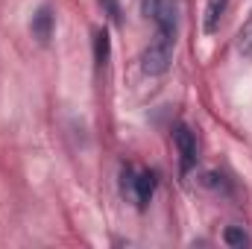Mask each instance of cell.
Masks as SVG:
<instances>
[{"label":"cell","mask_w":252,"mask_h":249,"mask_svg":"<svg viewBox=\"0 0 252 249\" xmlns=\"http://www.w3.org/2000/svg\"><path fill=\"white\" fill-rule=\"evenodd\" d=\"M170 59H173V41L158 38L141 53V70L150 73V76H158V73H164L170 67Z\"/></svg>","instance_id":"7a4b0ae2"},{"label":"cell","mask_w":252,"mask_h":249,"mask_svg":"<svg viewBox=\"0 0 252 249\" xmlns=\"http://www.w3.org/2000/svg\"><path fill=\"white\" fill-rule=\"evenodd\" d=\"M109 56H112V38L106 30H97L94 32V62H97V67H106Z\"/></svg>","instance_id":"52a82bcc"},{"label":"cell","mask_w":252,"mask_h":249,"mask_svg":"<svg viewBox=\"0 0 252 249\" xmlns=\"http://www.w3.org/2000/svg\"><path fill=\"white\" fill-rule=\"evenodd\" d=\"M226 6H229V0H208V6H205V32L208 35L217 32L220 18L226 15Z\"/></svg>","instance_id":"8992f818"},{"label":"cell","mask_w":252,"mask_h":249,"mask_svg":"<svg viewBox=\"0 0 252 249\" xmlns=\"http://www.w3.org/2000/svg\"><path fill=\"white\" fill-rule=\"evenodd\" d=\"M53 27H56V18H53L50 6H38V12L32 15V24H30L32 38H35L38 44H47V41L53 38Z\"/></svg>","instance_id":"277c9868"},{"label":"cell","mask_w":252,"mask_h":249,"mask_svg":"<svg viewBox=\"0 0 252 249\" xmlns=\"http://www.w3.org/2000/svg\"><path fill=\"white\" fill-rule=\"evenodd\" d=\"M100 6L109 12L112 21H121V6H118V0H100Z\"/></svg>","instance_id":"30bf717a"},{"label":"cell","mask_w":252,"mask_h":249,"mask_svg":"<svg viewBox=\"0 0 252 249\" xmlns=\"http://www.w3.org/2000/svg\"><path fill=\"white\" fill-rule=\"evenodd\" d=\"M238 53H241L244 59H252V15L247 18V24H244L241 32H238Z\"/></svg>","instance_id":"ba28073f"},{"label":"cell","mask_w":252,"mask_h":249,"mask_svg":"<svg viewBox=\"0 0 252 249\" xmlns=\"http://www.w3.org/2000/svg\"><path fill=\"white\" fill-rule=\"evenodd\" d=\"M173 141H176L179 156H182V173H188L190 167L196 164V135L185 124H179L173 129Z\"/></svg>","instance_id":"3957f363"},{"label":"cell","mask_w":252,"mask_h":249,"mask_svg":"<svg viewBox=\"0 0 252 249\" xmlns=\"http://www.w3.org/2000/svg\"><path fill=\"white\" fill-rule=\"evenodd\" d=\"M223 241L229 244V247H235V249H244V247H250V235L241 229V226H229L226 232H223Z\"/></svg>","instance_id":"9c48e42d"},{"label":"cell","mask_w":252,"mask_h":249,"mask_svg":"<svg viewBox=\"0 0 252 249\" xmlns=\"http://www.w3.org/2000/svg\"><path fill=\"white\" fill-rule=\"evenodd\" d=\"M147 12L153 15L156 27H158V38L176 41V27H179V3L176 0H153L147 6Z\"/></svg>","instance_id":"6da1fadb"},{"label":"cell","mask_w":252,"mask_h":249,"mask_svg":"<svg viewBox=\"0 0 252 249\" xmlns=\"http://www.w3.org/2000/svg\"><path fill=\"white\" fill-rule=\"evenodd\" d=\"M135 199H138V205H147L150 199H153V193H156V173L153 170H144L138 179H135Z\"/></svg>","instance_id":"5b68a950"}]
</instances>
